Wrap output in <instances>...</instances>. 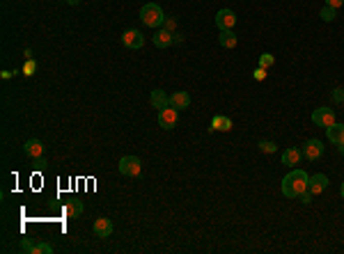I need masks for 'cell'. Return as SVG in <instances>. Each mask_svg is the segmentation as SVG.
Masks as SVG:
<instances>
[{"instance_id":"6","label":"cell","mask_w":344,"mask_h":254,"mask_svg":"<svg viewBox=\"0 0 344 254\" xmlns=\"http://www.w3.org/2000/svg\"><path fill=\"white\" fill-rule=\"evenodd\" d=\"M122 44H124L126 48H131V50H138V48H142V44H145V37H142V32L140 30L131 28V30H126L124 35H122Z\"/></svg>"},{"instance_id":"19","label":"cell","mask_w":344,"mask_h":254,"mask_svg":"<svg viewBox=\"0 0 344 254\" xmlns=\"http://www.w3.org/2000/svg\"><path fill=\"white\" fill-rule=\"evenodd\" d=\"M211 129L214 131H229L232 129V119L229 117H223V115H216L211 119Z\"/></svg>"},{"instance_id":"27","label":"cell","mask_w":344,"mask_h":254,"mask_svg":"<svg viewBox=\"0 0 344 254\" xmlns=\"http://www.w3.org/2000/svg\"><path fill=\"white\" fill-rule=\"evenodd\" d=\"M326 5H330V7H335V10H337V7L344 5V0H326Z\"/></svg>"},{"instance_id":"1","label":"cell","mask_w":344,"mask_h":254,"mask_svg":"<svg viewBox=\"0 0 344 254\" xmlns=\"http://www.w3.org/2000/svg\"><path fill=\"white\" fill-rule=\"evenodd\" d=\"M308 181H310V176L305 174L303 169H291L289 174L282 179V195L289 197V200H294V197H299L301 193L308 190Z\"/></svg>"},{"instance_id":"25","label":"cell","mask_w":344,"mask_h":254,"mask_svg":"<svg viewBox=\"0 0 344 254\" xmlns=\"http://www.w3.org/2000/svg\"><path fill=\"white\" fill-rule=\"evenodd\" d=\"M299 200L303 202V204H310V202H312V193H310V190H305V193L299 195Z\"/></svg>"},{"instance_id":"11","label":"cell","mask_w":344,"mask_h":254,"mask_svg":"<svg viewBox=\"0 0 344 254\" xmlns=\"http://www.w3.org/2000/svg\"><path fill=\"white\" fill-rule=\"evenodd\" d=\"M94 234L99 236V238H108V236L113 234V222H110L108 218H96L94 220Z\"/></svg>"},{"instance_id":"24","label":"cell","mask_w":344,"mask_h":254,"mask_svg":"<svg viewBox=\"0 0 344 254\" xmlns=\"http://www.w3.org/2000/svg\"><path fill=\"white\" fill-rule=\"evenodd\" d=\"M51 252H53V245H48V243L37 245V254H51Z\"/></svg>"},{"instance_id":"28","label":"cell","mask_w":344,"mask_h":254,"mask_svg":"<svg viewBox=\"0 0 344 254\" xmlns=\"http://www.w3.org/2000/svg\"><path fill=\"white\" fill-rule=\"evenodd\" d=\"M35 69H37V65H35V62H28V65H25V71H28V76H32V74H35Z\"/></svg>"},{"instance_id":"29","label":"cell","mask_w":344,"mask_h":254,"mask_svg":"<svg viewBox=\"0 0 344 254\" xmlns=\"http://www.w3.org/2000/svg\"><path fill=\"white\" fill-rule=\"evenodd\" d=\"M255 78H257V80H262V78H264V69H262V67H260V69H257V71H255Z\"/></svg>"},{"instance_id":"9","label":"cell","mask_w":344,"mask_h":254,"mask_svg":"<svg viewBox=\"0 0 344 254\" xmlns=\"http://www.w3.org/2000/svg\"><path fill=\"white\" fill-rule=\"evenodd\" d=\"M326 188H328V176H326V174H314V176H310V181H308V190H310L312 195L324 193Z\"/></svg>"},{"instance_id":"17","label":"cell","mask_w":344,"mask_h":254,"mask_svg":"<svg viewBox=\"0 0 344 254\" xmlns=\"http://www.w3.org/2000/svg\"><path fill=\"white\" fill-rule=\"evenodd\" d=\"M301 156H303V151L301 149H294V147H289V149L282 154V165H299Z\"/></svg>"},{"instance_id":"30","label":"cell","mask_w":344,"mask_h":254,"mask_svg":"<svg viewBox=\"0 0 344 254\" xmlns=\"http://www.w3.org/2000/svg\"><path fill=\"white\" fill-rule=\"evenodd\" d=\"M67 3H69V5H78L80 0H67Z\"/></svg>"},{"instance_id":"22","label":"cell","mask_w":344,"mask_h":254,"mask_svg":"<svg viewBox=\"0 0 344 254\" xmlns=\"http://www.w3.org/2000/svg\"><path fill=\"white\" fill-rule=\"evenodd\" d=\"M273 62H275V57L271 53H262V57H260V67L262 69H269V67H273Z\"/></svg>"},{"instance_id":"7","label":"cell","mask_w":344,"mask_h":254,"mask_svg":"<svg viewBox=\"0 0 344 254\" xmlns=\"http://www.w3.org/2000/svg\"><path fill=\"white\" fill-rule=\"evenodd\" d=\"M216 25H218V30H234L236 14L232 10H220L216 14Z\"/></svg>"},{"instance_id":"21","label":"cell","mask_w":344,"mask_h":254,"mask_svg":"<svg viewBox=\"0 0 344 254\" xmlns=\"http://www.w3.org/2000/svg\"><path fill=\"white\" fill-rule=\"evenodd\" d=\"M21 252H30V254H37V245L32 243L30 238H23V240H21Z\"/></svg>"},{"instance_id":"15","label":"cell","mask_w":344,"mask_h":254,"mask_svg":"<svg viewBox=\"0 0 344 254\" xmlns=\"http://www.w3.org/2000/svg\"><path fill=\"white\" fill-rule=\"evenodd\" d=\"M150 101H152V105H154L156 110H163V108H168V105H170V96L165 94L163 90H154V92H152Z\"/></svg>"},{"instance_id":"4","label":"cell","mask_w":344,"mask_h":254,"mask_svg":"<svg viewBox=\"0 0 344 254\" xmlns=\"http://www.w3.org/2000/svg\"><path fill=\"white\" fill-rule=\"evenodd\" d=\"M120 172L124 176H138L142 172V163H140L138 156H124L120 160Z\"/></svg>"},{"instance_id":"8","label":"cell","mask_w":344,"mask_h":254,"mask_svg":"<svg viewBox=\"0 0 344 254\" xmlns=\"http://www.w3.org/2000/svg\"><path fill=\"white\" fill-rule=\"evenodd\" d=\"M324 154V142L321 140H308L303 145V156L308 160H319Z\"/></svg>"},{"instance_id":"16","label":"cell","mask_w":344,"mask_h":254,"mask_svg":"<svg viewBox=\"0 0 344 254\" xmlns=\"http://www.w3.org/2000/svg\"><path fill=\"white\" fill-rule=\"evenodd\" d=\"M62 213H65L67 218H78V215L83 213V202H78V200L67 202L65 209H62Z\"/></svg>"},{"instance_id":"23","label":"cell","mask_w":344,"mask_h":254,"mask_svg":"<svg viewBox=\"0 0 344 254\" xmlns=\"http://www.w3.org/2000/svg\"><path fill=\"white\" fill-rule=\"evenodd\" d=\"M260 149L264 151V154H273L275 145H273V142H269V140H262V142H260Z\"/></svg>"},{"instance_id":"5","label":"cell","mask_w":344,"mask_h":254,"mask_svg":"<svg viewBox=\"0 0 344 254\" xmlns=\"http://www.w3.org/2000/svg\"><path fill=\"white\" fill-rule=\"evenodd\" d=\"M312 121L319 129H328V126H333L335 124V110H330V108H317L312 112Z\"/></svg>"},{"instance_id":"18","label":"cell","mask_w":344,"mask_h":254,"mask_svg":"<svg viewBox=\"0 0 344 254\" xmlns=\"http://www.w3.org/2000/svg\"><path fill=\"white\" fill-rule=\"evenodd\" d=\"M218 41H220V46H223V48H234V46H236V35L232 30H220Z\"/></svg>"},{"instance_id":"31","label":"cell","mask_w":344,"mask_h":254,"mask_svg":"<svg viewBox=\"0 0 344 254\" xmlns=\"http://www.w3.org/2000/svg\"><path fill=\"white\" fill-rule=\"evenodd\" d=\"M339 154H344V145H339Z\"/></svg>"},{"instance_id":"12","label":"cell","mask_w":344,"mask_h":254,"mask_svg":"<svg viewBox=\"0 0 344 254\" xmlns=\"http://www.w3.org/2000/svg\"><path fill=\"white\" fill-rule=\"evenodd\" d=\"M23 151H25V156H30V158L35 160V158H39V156L44 154V145H41V140L32 138V140H28V142H25Z\"/></svg>"},{"instance_id":"10","label":"cell","mask_w":344,"mask_h":254,"mask_svg":"<svg viewBox=\"0 0 344 254\" xmlns=\"http://www.w3.org/2000/svg\"><path fill=\"white\" fill-rule=\"evenodd\" d=\"M326 135H328V140L330 142H333V145H344V124H337V121H335L333 126H328V129H326Z\"/></svg>"},{"instance_id":"13","label":"cell","mask_w":344,"mask_h":254,"mask_svg":"<svg viewBox=\"0 0 344 254\" xmlns=\"http://www.w3.org/2000/svg\"><path fill=\"white\" fill-rule=\"evenodd\" d=\"M170 44H175V35H172L170 30H163V28H161V30L154 35V46L156 48H168Z\"/></svg>"},{"instance_id":"26","label":"cell","mask_w":344,"mask_h":254,"mask_svg":"<svg viewBox=\"0 0 344 254\" xmlns=\"http://www.w3.org/2000/svg\"><path fill=\"white\" fill-rule=\"evenodd\" d=\"M333 99L337 101V103H344V90H339V87H337V90L333 92Z\"/></svg>"},{"instance_id":"20","label":"cell","mask_w":344,"mask_h":254,"mask_svg":"<svg viewBox=\"0 0 344 254\" xmlns=\"http://www.w3.org/2000/svg\"><path fill=\"white\" fill-rule=\"evenodd\" d=\"M319 16L324 21H333L335 16H337V10H335V7H330V5H324V7H321V12H319Z\"/></svg>"},{"instance_id":"32","label":"cell","mask_w":344,"mask_h":254,"mask_svg":"<svg viewBox=\"0 0 344 254\" xmlns=\"http://www.w3.org/2000/svg\"><path fill=\"white\" fill-rule=\"evenodd\" d=\"M339 193H342V197H344V183H342V188H339Z\"/></svg>"},{"instance_id":"3","label":"cell","mask_w":344,"mask_h":254,"mask_svg":"<svg viewBox=\"0 0 344 254\" xmlns=\"http://www.w3.org/2000/svg\"><path fill=\"white\" fill-rule=\"evenodd\" d=\"M177 121H179V110H175L172 105L159 110V126H161V129H165V131L175 129Z\"/></svg>"},{"instance_id":"14","label":"cell","mask_w":344,"mask_h":254,"mask_svg":"<svg viewBox=\"0 0 344 254\" xmlns=\"http://www.w3.org/2000/svg\"><path fill=\"white\" fill-rule=\"evenodd\" d=\"M170 105H172L175 110H186L190 105L188 92H175V94L170 96Z\"/></svg>"},{"instance_id":"2","label":"cell","mask_w":344,"mask_h":254,"mask_svg":"<svg viewBox=\"0 0 344 254\" xmlns=\"http://www.w3.org/2000/svg\"><path fill=\"white\" fill-rule=\"evenodd\" d=\"M140 19H142V23H145L147 28H161V25L165 23V14L156 3H147V5H142V10H140Z\"/></svg>"}]
</instances>
